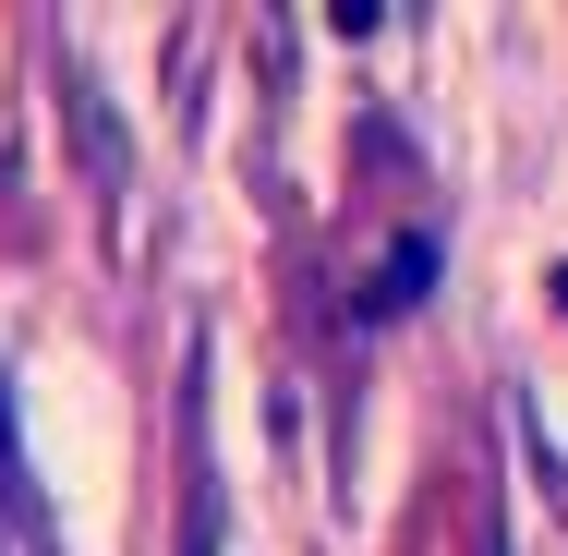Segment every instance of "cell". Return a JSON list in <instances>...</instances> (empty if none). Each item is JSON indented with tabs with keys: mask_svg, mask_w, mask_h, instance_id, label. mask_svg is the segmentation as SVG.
I'll return each instance as SVG.
<instances>
[{
	"mask_svg": "<svg viewBox=\"0 0 568 556\" xmlns=\"http://www.w3.org/2000/svg\"><path fill=\"white\" fill-rule=\"evenodd\" d=\"M424 279H436V230H399V242H387V266L363 279V303H351V315H399V303H424Z\"/></svg>",
	"mask_w": 568,
	"mask_h": 556,
	"instance_id": "obj_1",
	"label": "cell"
},
{
	"mask_svg": "<svg viewBox=\"0 0 568 556\" xmlns=\"http://www.w3.org/2000/svg\"><path fill=\"white\" fill-rule=\"evenodd\" d=\"M0 556H37V545H24V533H0Z\"/></svg>",
	"mask_w": 568,
	"mask_h": 556,
	"instance_id": "obj_2",
	"label": "cell"
},
{
	"mask_svg": "<svg viewBox=\"0 0 568 556\" xmlns=\"http://www.w3.org/2000/svg\"><path fill=\"white\" fill-rule=\"evenodd\" d=\"M484 556H508V545H496V533H484Z\"/></svg>",
	"mask_w": 568,
	"mask_h": 556,
	"instance_id": "obj_3",
	"label": "cell"
},
{
	"mask_svg": "<svg viewBox=\"0 0 568 556\" xmlns=\"http://www.w3.org/2000/svg\"><path fill=\"white\" fill-rule=\"evenodd\" d=\"M557 303H568V266H557Z\"/></svg>",
	"mask_w": 568,
	"mask_h": 556,
	"instance_id": "obj_4",
	"label": "cell"
}]
</instances>
